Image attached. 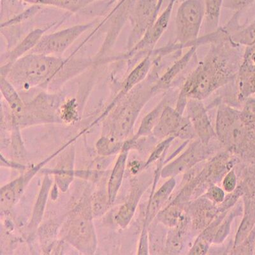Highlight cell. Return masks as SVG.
<instances>
[{"label": "cell", "mask_w": 255, "mask_h": 255, "mask_svg": "<svg viewBox=\"0 0 255 255\" xmlns=\"http://www.w3.org/2000/svg\"><path fill=\"white\" fill-rule=\"evenodd\" d=\"M152 66H153V61H152L151 57V51H149L145 58L141 60L140 62L136 65L135 68L128 75L126 79L123 82L122 88L119 93L116 96L111 104L109 105L105 114L109 113L124 96L133 90L138 84L142 83L147 78Z\"/></svg>", "instance_id": "10"}, {"label": "cell", "mask_w": 255, "mask_h": 255, "mask_svg": "<svg viewBox=\"0 0 255 255\" xmlns=\"http://www.w3.org/2000/svg\"><path fill=\"white\" fill-rule=\"evenodd\" d=\"M49 28L50 27L46 28H37L31 31L10 51L2 54L1 66L12 65L15 61L29 53L37 45L41 38L45 35V31Z\"/></svg>", "instance_id": "11"}, {"label": "cell", "mask_w": 255, "mask_h": 255, "mask_svg": "<svg viewBox=\"0 0 255 255\" xmlns=\"http://www.w3.org/2000/svg\"><path fill=\"white\" fill-rule=\"evenodd\" d=\"M156 72L151 70L142 83L127 93L114 107L115 110L109 121L111 131L109 136L116 139L128 135L131 131L142 109L152 96L158 93L156 88L158 75Z\"/></svg>", "instance_id": "3"}, {"label": "cell", "mask_w": 255, "mask_h": 255, "mask_svg": "<svg viewBox=\"0 0 255 255\" xmlns=\"http://www.w3.org/2000/svg\"><path fill=\"white\" fill-rule=\"evenodd\" d=\"M92 220L85 213H76L67 225L66 238L75 247L86 252L94 251L95 235Z\"/></svg>", "instance_id": "7"}, {"label": "cell", "mask_w": 255, "mask_h": 255, "mask_svg": "<svg viewBox=\"0 0 255 255\" xmlns=\"http://www.w3.org/2000/svg\"><path fill=\"white\" fill-rule=\"evenodd\" d=\"M236 179L235 175L234 173H230L227 175V177H225L224 183L223 185L225 186V190L228 191H231L234 190L236 186Z\"/></svg>", "instance_id": "23"}, {"label": "cell", "mask_w": 255, "mask_h": 255, "mask_svg": "<svg viewBox=\"0 0 255 255\" xmlns=\"http://www.w3.org/2000/svg\"><path fill=\"white\" fill-rule=\"evenodd\" d=\"M77 116L76 106L72 101L63 105L61 108V117L66 122L71 123Z\"/></svg>", "instance_id": "21"}, {"label": "cell", "mask_w": 255, "mask_h": 255, "mask_svg": "<svg viewBox=\"0 0 255 255\" xmlns=\"http://www.w3.org/2000/svg\"><path fill=\"white\" fill-rule=\"evenodd\" d=\"M204 0H184L175 17V42L180 47L193 44L199 38L204 19Z\"/></svg>", "instance_id": "4"}, {"label": "cell", "mask_w": 255, "mask_h": 255, "mask_svg": "<svg viewBox=\"0 0 255 255\" xmlns=\"http://www.w3.org/2000/svg\"><path fill=\"white\" fill-rule=\"evenodd\" d=\"M213 45L197 68L189 75L180 92L176 110L183 114L188 100H203L230 83L236 76V62L231 44Z\"/></svg>", "instance_id": "1"}, {"label": "cell", "mask_w": 255, "mask_h": 255, "mask_svg": "<svg viewBox=\"0 0 255 255\" xmlns=\"http://www.w3.org/2000/svg\"><path fill=\"white\" fill-rule=\"evenodd\" d=\"M21 1H25V0H21Z\"/></svg>", "instance_id": "24"}, {"label": "cell", "mask_w": 255, "mask_h": 255, "mask_svg": "<svg viewBox=\"0 0 255 255\" xmlns=\"http://www.w3.org/2000/svg\"><path fill=\"white\" fill-rule=\"evenodd\" d=\"M0 88L2 96L12 111L13 122L17 124L24 117L26 104L18 93L17 89L5 77L0 78Z\"/></svg>", "instance_id": "13"}, {"label": "cell", "mask_w": 255, "mask_h": 255, "mask_svg": "<svg viewBox=\"0 0 255 255\" xmlns=\"http://www.w3.org/2000/svg\"><path fill=\"white\" fill-rule=\"evenodd\" d=\"M109 205H111L110 202L106 194L102 192H98L93 196L92 200V213L95 216L103 215L108 208Z\"/></svg>", "instance_id": "20"}, {"label": "cell", "mask_w": 255, "mask_h": 255, "mask_svg": "<svg viewBox=\"0 0 255 255\" xmlns=\"http://www.w3.org/2000/svg\"><path fill=\"white\" fill-rule=\"evenodd\" d=\"M166 105H167L166 99L162 100V101L156 107L155 109H154L151 113L148 114L143 118L135 138L139 137L140 136L147 135L152 129L154 128L158 124L159 118H160Z\"/></svg>", "instance_id": "18"}, {"label": "cell", "mask_w": 255, "mask_h": 255, "mask_svg": "<svg viewBox=\"0 0 255 255\" xmlns=\"http://www.w3.org/2000/svg\"><path fill=\"white\" fill-rule=\"evenodd\" d=\"M24 2L35 5H46L76 12L92 3L91 0H25Z\"/></svg>", "instance_id": "17"}, {"label": "cell", "mask_w": 255, "mask_h": 255, "mask_svg": "<svg viewBox=\"0 0 255 255\" xmlns=\"http://www.w3.org/2000/svg\"><path fill=\"white\" fill-rule=\"evenodd\" d=\"M159 0H136L129 20L131 31L128 40V51L133 49L151 28L158 17Z\"/></svg>", "instance_id": "5"}, {"label": "cell", "mask_w": 255, "mask_h": 255, "mask_svg": "<svg viewBox=\"0 0 255 255\" xmlns=\"http://www.w3.org/2000/svg\"><path fill=\"white\" fill-rule=\"evenodd\" d=\"M196 50L197 45H193L190 47V49L185 54H184L179 60L175 61L162 76L159 77L156 83V90L158 92L170 88L175 78L187 67L188 63L194 56Z\"/></svg>", "instance_id": "14"}, {"label": "cell", "mask_w": 255, "mask_h": 255, "mask_svg": "<svg viewBox=\"0 0 255 255\" xmlns=\"http://www.w3.org/2000/svg\"><path fill=\"white\" fill-rule=\"evenodd\" d=\"M127 149L124 148L118 157L117 161L112 171L108 183V196L109 202L112 204L115 202L116 195L121 184H122L123 177H124L125 164L127 157Z\"/></svg>", "instance_id": "15"}, {"label": "cell", "mask_w": 255, "mask_h": 255, "mask_svg": "<svg viewBox=\"0 0 255 255\" xmlns=\"http://www.w3.org/2000/svg\"><path fill=\"white\" fill-rule=\"evenodd\" d=\"M93 22L80 24L42 36L29 53L55 56L63 53L86 31L93 26Z\"/></svg>", "instance_id": "6"}, {"label": "cell", "mask_w": 255, "mask_h": 255, "mask_svg": "<svg viewBox=\"0 0 255 255\" xmlns=\"http://www.w3.org/2000/svg\"><path fill=\"white\" fill-rule=\"evenodd\" d=\"M253 1L254 0H224L223 5L225 7L234 9V10H241Z\"/></svg>", "instance_id": "22"}, {"label": "cell", "mask_w": 255, "mask_h": 255, "mask_svg": "<svg viewBox=\"0 0 255 255\" xmlns=\"http://www.w3.org/2000/svg\"><path fill=\"white\" fill-rule=\"evenodd\" d=\"M192 127L189 119L183 118L182 114L167 104L154 131L159 136H166L174 132L188 134V131H192Z\"/></svg>", "instance_id": "9"}, {"label": "cell", "mask_w": 255, "mask_h": 255, "mask_svg": "<svg viewBox=\"0 0 255 255\" xmlns=\"http://www.w3.org/2000/svg\"><path fill=\"white\" fill-rule=\"evenodd\" d=\"M86 68L83 58L63 59L53 55L28 53L9 66H1V77L16 89H29L49 85L53 80L67 79Z\"/></svg>", "instance_id": "2"}, {"label": "cell", "mask_w": 255, "mask_h": 255, "mask_svg": "<svg viewBox=\"0 0 255 255\" xmlns=\"http://www.w3.org/2000/svg\"><path fill=\"white\" fill-rule=\"evenodd\" d=\"M186 108H187L188 119L195 131L204 138L211 135L213 129L202 101L197 100H188Z\"/></svg>", "instance_id": "12"}, {"label": "cell", "mask_w": 255, "mask_h": 255, "mask_svg": "<svg viewBox=\"0 0 255 255\" xmlns=\"http://www.w3.org/2000/svg\"><path fill=\"white\" fill-rule=\"evenodd\" d=\"M175 1L176 0H170L165 10L157 18L151 28L147 32L142 39L133 49L125 54V56L128 57L135 52L146 49L151 51L167 28Z\"/></svg>", "instance_id": "8"}, {"label": "cell", "mask_w": 255, "mask_h": 255, "mask_svg": "<svg viewBox=\"0 0 255 255\" xmlns=\"http://www.w3.org/2000/svg\"><path fill=\"white\" fill-rule=\"evenodd\" d=\"M223 1L224 0H204L207 33H213L217 30Z\"/></svg>", "instance_id": "16"}, {"label": "cell", "mask_w": 255, "mask_h": 255, "mask_svg": "<svg viewBox=\"0 0 255 255\" xmlns=\"http://www.w3.org/2000/svg\"><path fill=\"white\" fill-rule=\"evenodd\" d=\"M49 179L47 177L43 184L42 189L41 190L39 197H38L37 203L36 204L35 213L33 214V225H37L42 218L43 211H44L45 201L47 200L48 190L50 186Z\"/></svg>", "instance_id": "19"}]
</instances>
